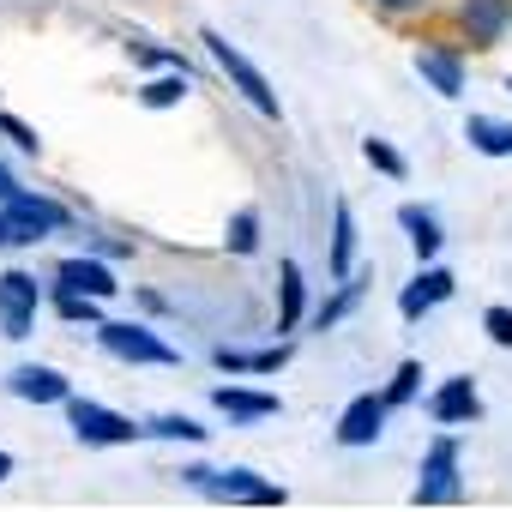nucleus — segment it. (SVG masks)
I'll list each match as a JSON object with an SVG mask.
<instances>
[{
	"mask_svg": "<svg viewBox=\"0 0 512 512\" xmlns=\"http://www.w3.org/2000/svg\"><path fill=\"white\" fill-rule=\"evenodd\" d=\"M362 296H368V272H350V278H338V290L314 308V332H338L356 308H362Z\"/></svg>",
	"mask_w": 512,
	"mask_h": 512,
	"instance_id": "a211bd4d",
	"label": "nucleus"
},
{
	"mask_svg": "<svg viewBox=\"0 0 512 512\" xmlns=\"http://www.w3.org/2000/svg\"><path fill=\"white\" fill-rule=\"evenodd\" d=\"M193 494L217 500V506H290V488L260 476V470H247V464H229V470H211V464H181L175 470Z\"/></svg>",
	"mask_w": 512,
	"mask_h": 512,
	"instance_id": "f257e3e1",
	"label": "nucleus"
},
{
	"mask_svg": "<svg viewBox=\"0 0 512 512\" xmlns=\"http://www.w3.org/2000/svg\"><path fill=\"white\" fill-rule=\"evenodd\" d=\"M410 67H416V79H422L434 97H446V103H458V97H464V85H470V73H464V55H458L452 43H422Z\"/></svg>",
	"mask_w": 512,
	"mask_h": 512,
	"instance_id": "1a4fd4ad",
	"label": "nucleus"
},
{
	"mask_svg": "<svg viewBox=\"0 0 512 512\" xmlns=\"http://www.w3.org/2000/svg\"><path fill=\"white\" fill-rule=\"evenodd\" d=\"M302 314H308V278L296 260H284L278 266V332H296Z\"/></svg>",
	"mask_w": 512,
	"mask_h": 512,
	"instance_id": "aec40b11",
	"label": "nucleus"
},
{
	"mask_svg": "<svg viewBox=\"0 0 512 512\" xmlns=\"http://www.w3.org/2000/svg\"><path fill=\"white\" fill-rule=\"evenodd\" d=\"M326 272L350 278L356 272V211L350 199H332V247H326Z\"/></svg>",
	"mask_w": 512,
	"mask_h": 512,
	"instance_id": "6ab92c4d",
	"label": "nucleus"
},
{
	"mask_svg": "<svg viewBox=\"0 0 512 512\" xmlns=\"http://www.w3.org/2000/svg\"><path fill=\"white\" fill-rule=\"evenodd\" d=\"M145 434H151V440H169V446H205V440H211V428H199L193 416H175V410H169V416H151Z\"/></svg>",
	"mask_w": 512,
	"mask_h": 512,
	"instance_id": "393cba45",
	"label": "nucleus"
},
{
	"mask_svg": "<svg viewBox=\"0 0 512 512\" xmlns=\"http://www.w3.org/2000/svg\"><path fill=\"white\" fill-rule=\"evenodd\" d=\"M211 404L235 422V428H253V422H272L284 404H278V392H253V386H241L235 374H229V386H211Z\"/></svg>",
	"mask_w": 512,
	"mask_h": 512,
	"instance_id": "ddd939ff",
	"label": "nucleus"
},
{
	"mask_svg": "<svg viewBox=\"0 0 512 512\" xmlns=\"http://www.w3.org/2000/svg\"><path fill=\"white\" fill-rule=\"evenodd\" d=\"M127 55L139 61V67H151V73H169V67H187L175 49H163V43H151V37H127Z\"/></svg>",
	"mask_w": 512,
	"mask_h": 512,
	"instance_id": "cd10ccee",
	"label": "nucleus"
},
{
	"mask_svg": "<svg viewBox=\"0 0 512 512\" xmlns=\"http://www.w3.org/2000/svg\"><path fill=\"white\" fill-rule=\"evenodd\" d=\"M187 97H193V73H187V67L151 73V79L139 85V103H145V109H175V103H187Z\"/></svg>",
	"mask_w": 512,
	"mask_h": 512,
	"instance_id": "4be33fe9",
	"label": "nucleus"
},
{
	"mask_svg": "<svg viewBox=\"0 0 512 512\" xmlns=\"http://www.w3.org/2000/svg\"><path fill=\"white\" fill-rule=\"evenodd\" d=\"M49 302H55V314L67 320V326H103V302L97 296H79V290H49Z\"/></svg>",
	"mask_w": 512,
	"mask_h": 512,
	"instance_id": "a878e982",
	"label": "nucleus"
},
{
	"mask_svg": "<svg viewBox=\"0 0 512 512\" xmlns=\"http://www.w3.org/2000/svg\"><path fill=\"white\" fill-rule=\"evenodd\" d=\"M7 476H13V452H7V446H0V482H7Z\"/></svg>",
	"mask_w": 512,
	"mask_h": 512,
	"instance_id": "72a5a7b5",
	"label": "nucleus"
},
{
	"mask_svg": "<svg viewBox=\"0 0 512 512\" xmlns=\"http://www.w3.org/2000/svg\"><path fill=\"white\" fill-rule=\"evenodd\" d=\"M506 91H512V79H506Z\"/></svg>",
	"mask_w": 512,
	"mask_h": 512,
	"instance_id": "f704fd0d",
	"label": "nucleus"
},
{
	"mask_svg": "<svg viewBox=\"0 0 512 512\" xmlns=\"http://www.w3.org/2000/svg\"><path fill=\"white\" fill-rule=\"evenodd\" d=\"M67 410V428H73V440L79 446H91V452H109V446H139V440H151L145 434V422H133V416H121V410H109V404H97V398H67L61 404Z\"/></svg>",
	"mask_w": 512,
	"mask_h": 512,
	"instance_id": "7ed1b4c3",
	"label": "nucleus"
},
{
	"mask_svg": "<svg viewBox=\"0 0 512 512\" xmlns=\"http://www.w3.org/2000/svg\"><path fill=\"white\" fill-rule=\"evenodd\" d=\"M43 302H49V284H37L31 272H0V338L25 344L37 332Z\"/></svg>",
	"mask_w": 512,
	"mask_h": 512,
	"instance_id": "423d86ee",
	"label": "nucleus"
},
{
	"mask_svg": "<svg viewBox=\"0 0 512 512\" xmlns=\"http://www.w3.org/2000/svg\"><path fill=\"white\" fill-rule=\"evenodd\" d=\"M0 247H13V223H7V211H0Z\"/></svg>",
	"mask_w": 512,
	"mask_h": 512,
	"instance_id": "473e14b6",
	"label": "nucleus"
},
{
	"mask_svg": "<svg viewBox=\"0 0 512 512\" xmlns=\"http://www.w3.org/2000/svg\"><path fill=\"white\" fill-rule=\"evenodd\" d=\"M97 344L115 356V362H127V368H181V350L175 344H163L151 326H139V320H103L97 326Z\"/></svg>",
	"mask_w": 512,
	"mask_h": 512,
	"instance_id": "39448f33",
	"label": "nucleus"
},
{
	"mask_svg": "<svg viewBox=\"0 0 512 512\" xmlns=\"http://www.w3.org/2000/svg\"><path fill=\"white\" fill-rule=\"evenodd\" d=\"M386 416H392L386 392H356V398L338 410V428H332V440H338V446H350V452H362V446H374V440L386 434Z\"/></svg>",
	"mask_w": 512,
	"mask_h": 512,
	"instance_id": "6e6552de",
	"label": "nucleus"
},
{
	"mask_svg": "<svg viewBox=\"0 0 512 512\" xmlns=\"http://www.w3.org/2000/svg\"><path fill=\"white\" fill-rule=\"evenodd\" d=\"M482 332H488V344L512 350V308H506V302H488V308H482Z\"/></svg>",
	"mask_w": 512,
	"mask_h": 512,
	"instance_id": "c85d7f7f",
	"label": "nucleus"
},
{
	"mask_svg": "<svg viewBox=\"0 0 512 512\" xmlns=\"http://www.w3.org/2000/svg\"><path fill=\"white\" fill-rule=\"evenodd\" d=\"M452 296H458V278H452L446 266H434V260H428V266H416V278L398 290V314L416 326V320H428V314H434L440 302H452Z\"/></svg>",
	"mask_w": 512,
	"mask_h": 512,
	"instance_id": "9b49d317",
	"label": "nucleus"
},
{
	"mask_svg": "<svg viewBox=\"0 0 512 512\" xmlns=\"http://www.w3.org/2000/svg\"><path fill=\"white\" fill-rule=\"evenodd\" d=\"M199 43H205V55L217 61V73H223V79H229V85H235V91H241L253 109H260L266 121H284V103H278L272 79H266L260 67H253V61H247V55H241V49H235L223 31H199Z\"/></svg>",
	"mask_w": 512,
	"mask_h": 512,
	"instance_id": "20e7f679",
	"label": "nucleus"
},
{
	"mask_svg": "<svg viewBox=\"0 0 512 512\" xmlns=\"http://www.w3.org/2000/svg\"><path fill=\"white\" fill-rule=\"evenodd\" d=\"M464 145L476 157H512V121L494 115H464Z\"/></svg>",
	"mask_w": 512,
	"mask_h": 512,
	"instance_id": "412c9836",
	"label": "nucleus"
},
{
	"mask_svg": "<svg viewBox=\"0 0 512 512\" xmlns=\"http://www.w3.org/2000/svg\"><path fill=\"white\" fill-rule=\"evenodd\" d=\"M0 139H13V145H19L25 157H37V151H43L37 127H25V121H19V115H7V109H0Z\"/></svg>",
	"mask_w": 512,
	"mask_h": 512,
	"instance_id": "c756f323",
	"label": "nucleus"
},
{
	"mask_svg": "<svg viewBox=\"0 0 512 512\" xmlns=\"http://www.w3.org/2000/svg\"><path fill=\"white\" fill-rule=\"evenodd\" d=\"M49 290H79V296H97V302H115L121 296V284H115V272H109L103 253H67V260L55 266V284Z\"/></svg>",
	"mask_w": 512,
	"mask_h": 512,
	"instance_id": "9d476101",
	"label": "nucleus"
},
{
	"mask_svg": "<svg viewBox=\"0 0 512 512\" xmlns=\"http://www.w3.org/2000/svg\"><path fill=\"white\" fill-rule=\"evenodd\" d=\"M482 416V398H476V380L470 374H452L428 392V422L434 428H470Z\"/></svg>",
	"mask_w": 512,
	"mask_h": 512,
	"instance_id": "f8f14e48",
	"label": "nucleus"
},
{
	"mask_svg": "<svg viewBox=\"0 0 512 512\" xmlns=\"http://www.w3.org/2000/svg\"><path fill=\"white\" fill-rule=\"evenodd\" d=\"M458 25L470 31L476 49H494L512 31V0H458Z\"/></svg>",
	"mask_w": 512,
	"mask_h": 512,
	"instance_id": "dca6fc26",
	"label": "nucleus"
},
{
	"mask_svg": "<svg viewBox=\"0 0 512 512\" xmlns=\"http://www.w3.org/2000/svg\"><path fill=\"white\" fill-rule=\"evenodd\" d=\"M0 211H7V223H13V247H37V241L61 235V229L73 223V217H67V205L43 199V193H31V187H19Z\"/></svg>",
	"mask_w": 512,
	"mask_h": 512,
	"instance_id": "0eeeda50",
	"label": "nucleus"
},
{
	"mask_svg": "<svg viewBox=\"0 0 512 512\" xmlns=\"http://www.w3.org/2000/svg\"><path fill=\"white\" fill-rule=\"evenodd\" d=\"M260 241H266V223H260V211H253V205L229 211V229H223V247H229V253L253 260V253H260Z\"/></svg>",
	"mask_w": 512,
	"mask_h": 512,
	"instance_id": "5701e85b",
	"label": "nucleus"
},
{
	"mask_svg": "<svg viewBox=\"0 0 512 512\" xmlns=\"http://www.w3.org/2000/svg\"><path fill=\"white\" fill-rule=\"evenodd\" d=\"M410 500H416V506H458V500H464V452H458V434H452V428H440V434L428 440Z\"/></svg>",
	"mask_w": 512,
	"mask_h": 512,
	"instance_id": "f03ea898",
	"label": "nucleus"
},
{
	"mask_svg": "<svg viewBox=\"0 0 512 512\" xmlns=\"http://www.w3.org/2000/svg\"><path fill=\"white\" fill-rule=\"evenodd\" d=\"M380 13H392V19H410V13H428V0H374Z\"/></svg>",
	"mask_w": 512,
	"mask_h": 512,
	"instance_id": "7c9ffc66",
	"label": "nucleus"
},
{
	"mask_svg": "<svg viewBox=\"0 0 512 512\" xmlns=\"http://www.w3.org/2000/svg\"><path fill=\"white\" fill-rule=\"evenodd\" d=\"M211 362H217V374H235V380H266V374H284L290 344H284V338H278L272 350H235V344H217Z\"/></svg>",
	"mask_w": 512,
	"mask_h": 512,
	"instance_id": "2eb2a0df",
	"label": "nucleus"
},
{
	"mask_svg": "<svg viewBox=\"0 0 512 512\" xmlns=\"http://www.w3.org/2000/svg\"><path fill=\"white\" fill-rule=\"evenodd\" d=\"M398 229H404V235H410V247H416V266L440 260L446 229H440V217H434L428 205H398Z\"/></svg>",
	"mask_w": 512,
	"mask_h": 512,
	"instance_id": "f3484780",
	"label": "nucleus"
},
{
	"mask_svg": "<svg viewBox=\"0 0 512 512\" xmlns=\"http://www.w3.org/2000/svg\"><path fill=\"white\" fill-rule=\"evenodd\" d=\"M13 193H19V175H13V169H7V163H0V205H7V199H13Z\"/></svg>",
	"mask_w": 512,
	"mask_h": 512,
	"instance_id": "2f4dec72",
	"label": "nucleus"
},
{
	"mask_svg": "<svg viewBox=\"0 0 512 512\" xmlns=\"http://www.w3.org/2000/svg\"><path fill=\"white\" fill-rule=\"evenodd\" d=\"M422 380H428V374H422V362H416V356H410V362H398V374H392V386H386V404H392V410L416 404V398H422Z\"/></svg>",
	"mask_w": 512,
	"mask_h": 512,
	"instance_id": "bb28decb",
	"label": "nucleus"
},
{
	"mask_svg": "<svg viewBox=\"0 0 512 512\" xmlns=\"http://www.w3.org/2000/svg\"><path fill=\"white\" fill-rule=\"evenodd\" d=\"M362 157H368V169H374V175H386V181H410V157H404L392 139L368 133V139H362Z\"/></svg>",
	"mask_w": 512,
	"mask_h": 512,
	"instance_id": "b1692460",
	"label": "nucleus"
},
{
	"mask_svg": "<svg viewBox=\"0 0 512 512\" xmlns=\"http://www.w3.org/2000/svg\"><path fill=\"white\" fill-rule=\"evenodd\" d=\"M7 392H13L19 404H67V398H73V380H67L61 368H43V362H19V368L7 374Z\"/></svg>",
	"mask_w": 512,
	"mask_h": 512,
	"instance_id": "4468645a",
	"label": "nucleus"
}]
</instances>
